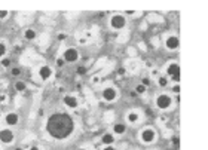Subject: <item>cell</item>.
Instances as JSON below:
<instances>
[{
	"instance_id": "ac0fdd59",
	"label": "cell",
	"mask_w": 208,
	"mask_h": 150,
	"mask_svg": "<svg viewBox=\"0 0 208 150\" xmlns=\"http://www.w3.org/2000/svg\"><path fill=\"white\" fill-rule=\"evenodd\" d=\"M158 85L161 88H165L166 85H168V77H159L158 79Z\"/></svg>"
},
{
	"instance_id": "4316f807",
	"label": "cell",
	"mask_w": 208,
	"mask_h": 150,
	"mask_svg": "<svg viewBox=\"0 0 208 150\" xmlns=\"http://www.w3.org/2000/svg\"><path fill=\"white\" fill-rule=\"evenodd\" d=\"M57 66H58V67H63V66H64V59H63V58H58V59H57Z\"/></svg>"
},
{
	"instance_id": "83f0119b",
	"label": "cell",
	"mask_w": 208,
	"mask_h": 150,
	"mask_svg": "<svg viewBox=\"0 0 208 150\" xmlns=\"http://www.w3.org/2000/svg\"><path fill=\"white\" fill-rule=\"evenodd\" d=\"M173 91H174L175 94H178V92H180V86H178V85H175L174 88H173Z\"/></svg>"
},
{
	"instance_id": "7a4b0ae2",
	"label": "cell",
	"mask_w": 208,
	"mask_h": 150,
	"mask_svg": "<svg viewBox=\"0 0 208 150\" xmlns=\"http://www.w3.org/2000/svg\"><path fill=\"white\" fill-rule=\"evenodd\" d=\"M171 104H173V98L168 94H159L158 97H156V107L161 108V110L169 108Z\"/></svg>"
},
{
	"instance_id": "277c9868",
	"label": "cell",
	"mask_w": 208,
	"mask_h": 150,
	"mask_svg": "<svg viewBox=\"0 0 208 150\" xmlns=\"http://www.w3.org/2000/svg\"><path fill=\"white\" fill-rule=\"evenodd\" d=\"M166 76L171 77V80L178 82L180 80V66L177 63H171L169 66L166 67Z\"/></svg>"
},
{
	"instance_id": "30bf717a",
	"label": "cell",
	"mask_w": 208,
	"mask_h": 150,
	"mask_svg": "<svg viewBox=\"0 0 208 150\" xmlns=\"http://www.w3.org/2000/svg\"><path fill=\"white\" fill-rule=\"evenodd\" d=\"M52 68L49 66H40L39 67V76H40L42 80H48L51 79V76H52Z\"/></svg>"
},
{
	"instance_id": "f546056e",
	"label": "cell",
	"mask_w": 208,
	"mask_h": 150,
	"mask_svg": "<svg viewBox=\"0 0 208 150\" xmlns=\"http://www.w3.org/2000/svg\"><path fill=\"white\" fill-rule=\"evenodd\" d=\"M104 150H116V149H115L113 146H106V147H104Z\"/></svg>"
},
{
	"instance_id": "f1b7e54d",
	"label": "cell",
	"mask_w": 208,
	"mask_h": 150,
	"mask_svg": "<svg viewBox=\"0 0 208 150\" xmlns=\"http://www.w3.org/2000/svg\"><path fill=\"white\" fill-rule=\"evenodd\" d=\"M178 141H180V140H178V137H173V143H174L175 146H178Z\"/></svg>"
},
{
	"instance_id": "4dcf8cb0",
	"label": "cell",
	"mask_w": 208,
	"mask_h": 150,
	"mask_svg": "<svg viewBox=\"0 0 208 150\" xmlns=\"http://www.w3.org/2000/svg\"><path fill=\"white\" fill-rule=\"evenodd\" d=\"M117 73H119V75H125V68H119Z\"/></svg>"
},
{
	"instance_id": "cb8c5ba5",
	"label": "cell",
	"mask_w": 208,
	"mask_h": 150,
	"mask_svg": "<svg viewBox=\"0 0 208 150\" xmlns=\"http://www.w3.org/2000/svg\"><path fill=\"white\" fill-rule=\"evenodd\" d=\"M9 12L8 10H0V19H5V18H8Z\"/></svg>"
},
{
	"instance_id": "1f68e13d",
	"label": "cell",
	"mask_w": 208,
	"mask_h": 150,
	"mask_svg": "<svg viewBox=\"0 0 208 150\" xmlns=\"http://www.w3.org/2000/svg\"><path fill=\"white\" fill-rule=\"evenodd\" d=\"M98 80H100V77H94V79H92V82H94V83H97Z\"/></svg>"
},
{
	"instance_id": "d6986e66",
	"label": "cell",
	"mask_w": 208,
	"mask_h": 150,
	"mask_svg": "<svg viewBox=\"0 0 208 150\" xmlns=\"http://www.w3.org/2000/svg\"><path fill=\"white\" fill-rule=\"evenodd\" d=\"M135 94H138V95H141V94H144V92H146V86H143L141 83L140 85H137V88H135Z\"/></svg>"
},
{
	"instance_id": "9c48e42d",
	"label": "cell",
	"mask_w": 208,
	"mask_h": 150,
	"mask_svg": "<svg viewBox=\"0 0 208 150\" xmlns=\"http://www.w3.org/2000/svg\"><path fill=\"white\" fill-rule=\"evenodd\" d=\"M165 46H166V49H169V51H177L178 46H180L178 37H177V36H169L165 40Z\"/></svg>"
},
{
	"instance_id": "d6a6232c",
	"label": "cell",
	"mask_w": 208,
	"mask_h": 150,
	"mask_svg": "<svg viewBox=\"0 0 208 150\" xmlns=\"http://www.w3.org/2000/svg\"><path fill=\"white\" fill-rule=\"evenodd\" d=\"M126 15H134V10H126Z\"/></svg>"
},
{
	"instance_id": "5bb4252c",
	"label": "cell",
	"mask_w": 208,
	"mask_h": 150,
	"mask_svg": "<svg viewBox=\"0 0 208 150\" xmlns=\"http://www.w3.org/2000/svg\"><path fill=\"white\" fill-rule=\"evenodd\" d=\"M126 119H128V122H129V124H135V122H138L140 115H138L137 111H129V113H128V116H126Z\"/></svg>"
},
{
	"instance_id": "8fae6325",
	"label": "cell",
	"mask_w": 208,
	"mask_h": 150,
	"mask_svg": "<svg viewBox=\"0 0 208 150\" xmlns=\"http://www.w3.org/2000/svg\"><path fill=\"white\" fill-rule=\"evenodd\" d=\"M5 122H6V125L9 126H15L18 125V122H19V116H18L17 113H8L6 116H5Z\"/></svg>"
},
{
	"instance_id": "d4e9b609",
	"label": "cell",
	"mask_w": 208,
	"mask_h": 150,
	"mask_svg": "<svg viewBox=\"0 0 208 150\" xmlns=\"http://www.w3.org/2000/svg\"><path fill=\"white\" fill-rule=\"evenodd\" d=\"M141 85H143V86H146V88H147V86L150 85V79H147V77H144V79L141 80Z\"/></svg>"
},
{
	"instance_id": "8992f818",
	"label": "cell",
	"mask_w": 208,
	"mask_h": 150,
	"mask_svg": "<svg viewBox=\"0 0 208 150\" xmlns=\"http://www.w3.org/2000/svg\"><path fill=\"white\" fill-rule=\"evenodd\" d=\"M63 59L64 63H75L79 59V52L76 48H68V49L64 51V55H63Z\"/></svg>"
},
{
	"instance_id": "603a6c76",
	"label": "cell",
	"mask_w": 208,
	"mask_h": 150,
	"mask_svg": "<svg viewBox=\"0 0 208 150\" xmlns=\"http://www.w3.org/2000/svg\"><path fill=\"white\" fill-rule=\"evenodd\" d=\"M0 63H2V66H3V67H9V66H10V59H8V58L2 59Z\"/></svg>"
},
{
	"instance_id": "6da1fadb",
	"label": "cell",
	"mask_w": 208,
	"mask_h": 150,
	"mask_svg": "<svg viewBox=\"0 0 208 150\" xmlns=\"http://www.w3.org/2000/svg\"><path fill=\"white\" fill-rule=\"evenodd\" d=\"M46 131L55 140H66L75 131V120L67 113H54L48 117Z\"/></svg>"
},
{
	"instance_id": "ba28073f",
	"label": "cell",
	"mask_w": 208,
	"mask_h": 150,
	"mask_svg": "<svg viewBox=\"0 0 208 150\" xmlns=\"http://www.w3.org/2000/svg\"><path fill=\"white\" fill-rule=\"evenodd\" d=\"M103 98L106 101H108V103H112V101H115L117 98V91L115 88L108 86V88H106V89L103 91Z\"/></svg>"
},
{
	"instance_id": "7c38bea8",
	"label": "cell",
	"mask_w": 208,
	"mask_h": 150,
	"mask_svg": "<svg viewBox=\"0 0 208 150\" xmlns=\"http://www.w3.org/2000/svg\"><path fill=\"white\" fill-rule=\"evenodd\" d=\"M64 104L68 108H76L79 106V101H77V98H76L75 95H66L64 97Z\"/></svg>"
},
{
	"instance_id": "5b68a950",
	"label": "cell",
	"mask_w": 208,
	"mask_h": 150,
	"mask_svg": "<svg viewBox=\"0 0 208 150\" xmlns=\"http://www.w3.org/2000/svg\"><path fill=\"white\" fill-rule=\"evenodd\" d=\"M140 138H141L143 143L150 144V143L155 141V138H156V132H155V129H153V128H144V129L141 131Z\"/></svg>"
},
{
	"instance_id": "e575fe53",
	"label": "cell",
	"mask_w": 208,
	"mask_h": 150,
	"mask_svg": "<svg viewBox=\"0 0 208 150\" xmlns=\"http://www.w3.org/2000/svg\"><path fill=\"white\" fill-rule=\"evenodd\" d=\"M77 150H86V149H83V147H80V149H77Z\"/></svg>"
},
{
	"instance_id": "9a60e30c",
	"label": "cell",
	"mask_w": 208,
	"mask_h": 150,
	"mask_svg": "<svg viewBox=\"0 0 208 150\" xmlns=\"http://www.w3.org/2000/svg\"><path fill=\"white\" fill-rule=\"evenodd\" d=\"M125 131H126V126L124 124H116V125L113 126V132L116 134V135H122V134H125Z\"/></svg>"
},
{
	"instance_id": "4fadbf2b",
	"label": "cell",
	"mask_w": 208,
	"mask_h": 150,
	"mask_svg": "<svg viewBox=\"0 0 208 150\" xmlns=\"http://www.w3.org/2000/svg\"><path fill=\"white\" fill-rule=\"evenodd\" d=\"M101 143H103L104 146H112V144L115 143V134L106 132L103 137H101Z\"/></svg>"
},
{
	"instance_id": "8d00e7d4",
	"label": "cell",
	"mask_w": 208,
	"mask_h": 150,
	"mask_svg": "<svg viewBox=\"0 0 208 150\" xmlns=\"http://www.w3.org/2000/svg\"><path fill=\"white\" fill-rule=\"evenodd\" d=\"M0 116H2V113H0Z\"/></svg>"
},
{
	"instance_id": "ffe728a7",
	"label": "cell",
	"mask_w": 208,
	"mask_h": 150,
	"mask_svg": "<svg viewBox=\"0 0 208 150\" xmlns=\"http://www.w3.org/2000/svg\"><path fill=\"white\" fill-rule=\"evenodd\" d=\"M6 52H8L6 45H5V43H0V58H3V57L6 55Z\"/></svg>"
},
{
	"instance_id": "e0dca14e",
	"label": "cell",
	"mask_w": 208,
	"mask_h": 150,
	"mask_svg": "<svg viewBox=\"0 0 208 150\" xmlns=\"http://www.w3.org/2000/svg\"><path fill=\"white\" fill-rule=\"evenodd\" d=\"M15 89H17L18 92H24L25 89H27V85H25V82H22V80H18L17 83H15Z\"/></svg>"
},
{
	"instance_id": "484cf974",
	"label": "cell",
	"mask_w": 208,
	"mask_h": 150,
	"mask_svg": "<svg viewBox=\"0 0 208 150\" xmlns=\"http://www.w3.org/2000/svg\"><path fill=\"white\" fill-rule=\"evenodd\" d=\"M67 39V34L66 33H59L58 34V40H66Z\"/></svg>"
},
{
	"instance_id": "2e32d148",
	"label": "cell",
	"mask_w": 208,
	"mask_h": 150,
	"mask_svg": "<svg viewBox=\"0 0 208 150\" xmlns=\"http://www.w3.org/2000/svg\"><path fill=\"white\" fill-rule=\"evenodd\" d=\"M36 36L37 34H36V31H34L33 28H27L24 31V37L27 40H33V39H36Z\"/></svg>"
},
{
	"instance_id": "52a82bcc",
	"label": "cell",
	"mask_w": 208,
	"mask_h": 150,
	"mask_svg": "<svg viewBox=\"0 0 208 150\" xmlns=\"http://www.w3.org/2000/svg\"><path fill=\"white\" fill-rule=\"evenodd\" d=\"M14 138H15V135L12 132V129H9V128L0 129V141L3 143V144H10V143L14 141Z\"/></svg>"
},
{
	"instance_id": "3957f363",
	"label": "cell",
	"mask_w": 208,
	"mask_h": 150,
	"mask_svg": "<svg viewBox=\"0 0 208 150\" xmlns=\"http://www.w3.org/2000/svg\"><path fill=\"white\" fill-rule=\"evenodd\" d=\"M125 25H126V18L120 14H116L110 18V27L115 28V30H122Z\"/></svg>"
},
{
	"instance_id": "836d02e7",
	"label": "cell",
	"mask_w": 208,
	"mask_h": 150,
	"mask_svg": "<svg viewBox=\"0 0 208 150\" xmlns=\"http://www.w3.org/2000/svg\"><path fill=\"white\" fill-rule=\"evenodd\" d=\"M30 150H40V149H39V147H36V146H33V147H31Z\"/></svg>"
},
{
	"instance_id": "d590c367",
	"label": "cell",
	"mask_w": 208,
	"mask_h": 150,
	"mask_svg": "<svg viewBox=\"0 0 208 150\" xmlns=\"http://www.w3.org/2000/svg\"><path fill=\"white\" fill-rule=\"evenodd\" d=\"M15 150H22V149H19V147H18V149H15Z\"/></svg>"
},
{
	"instance_id": "44dd1931",
	"label": "cell",
	"mask_w": 208,
	"mask_h": 150,
	"mask_svg": "<svg viewBox=\"0 0 208 150\" xmlns=\"http://www.w3.org/2000/svg\"><path fill=\"white\" fill-rule=\"evenodd\" d=\"M76 71H77V75L83 76V75H85V73H86V71H88V70H86V67L80 66V67H77V70H76Z\"/></svg>"
},
{
	"instance_id": "7402d4cb",
	"label": "cell",
	"mask_w": 208,
	"mask_h": 150,
	"mask_svg": "<svg viewBox=\"0 0 208 150\" xmlns=\"http://www.w3.org/2000/svg\"><path fill=\"white\" fill-rule=\"evenodd\" d=\"M21 75V68L19 67H14L12 68V76H19Z\"/></svg>"
}]
</instances>
